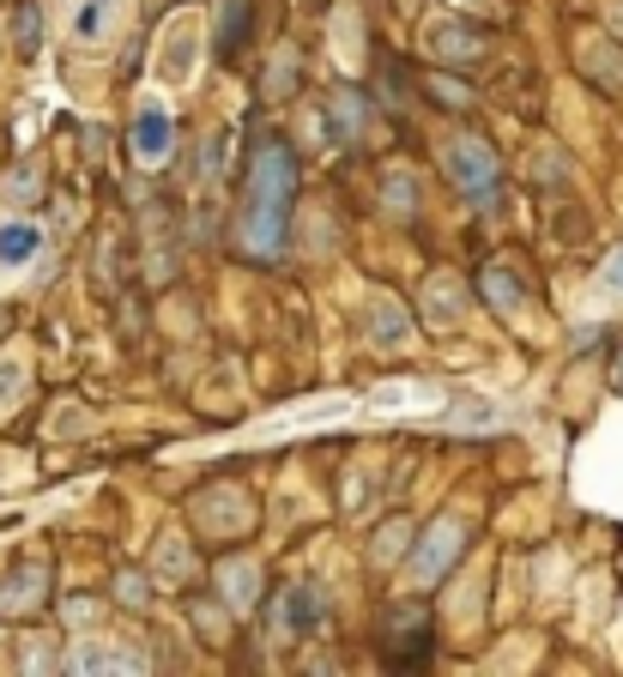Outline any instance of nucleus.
<instances>
[{"label":"nucleus","mask_w":623,"mask_h":677,"mask_svg":"<svg viewBox=\"0 0 623 677\" xmlns=\"http://www.w3.org/2000/svg\"><path fill=\"white\" fill-rule=\"evenodd\" d=\"M291 200H297V157L291 145L267 140L248 157V200H243V248L255 261H273L291 230Z\"/></svg>","instance_id":"f257e3e1"},{"label":"nucleus","mask_w":623,"mask_h":677,"mask_svg":"<svg viewBox=\"0 0 623 677\" xmlns=\"http://www.w3.org/2000/svg\"><path fill=\"white\" fill-rule=\"evenodd\" d=\"M448 176H455V188L472 200L479 212H491L496 200H503V188H496V152L479 140V133H460L455 145H448Z\"/></svg>","instance_id":"f03ea898"},{"label":"nucleus","mask_w":623,"mask_h":677,"mask_svg":"<svg viewBox=\"0 0 623 677\" xmlns=\"http://www.w3.org/2000/svg\"><path fill=\"white\" fill-rule=\"evenodd\" d=\"M169 145H176V121H169V109L157 97H145L140 116H133V157L140 164H164Z\"/></svg>","instance_id":"7ed1b4c3"},{"label":"nucleus","mask_w":623,"mask_h":677,"mask_svg":"<svg viewBox=\"0 0 623 677\" xmlns=\"http://www.w3.org/2000/svg\"><path fill=\"white\" fill-rule=\"evenodd\" d=\"M430 55L436 61H479L484 31H472L467 19H442V25H430Z\"/></svg>","instance_id":"20e7f679"},{"label":"nucleus","mask_w":623,"mask_h":677,"mask_svg":"<svg viewBox=\"0 0 623 677\" xmlns=\"http://www.w3.org/2000/svg\"><path fill=\"white\" fill-rule=\"evenodd\" d=\"M460 545H467V538H460V526L455 521H436V526H430V545L418 550V562H412V574H418V581H436V574L460 557Z\"/></svg>","instance_id":"39448f33"},{"label":"nucleus","mask_w":623,"mask_h":677,"mask_svg":"<svg viewBox=\"0 0 623 677\" xmlns=\"http://www.w3.org/2000/svg\"><path fill=\"white\" fill-rule=\"evenodd\" d=\"M37 248H43V230L37 224H0V266H13V273H25L31 261H37Z\"/></svg>","instance_id":"423d86ee"},{"label":"nucleus","mask_w":623,"mask_h":677,"mask_svg":"<svg viewBox=\"0 0 623 677\" xmlns=\"http://www.w3.org/2000/svg\"><path fill=\"white\" fill-rule=\"evenodd\" d=\"M188 73H195V19H183V25L169 31V43H164V79L169 85H183Z\"/></svg>","instance_id":"0eeeda50"},{"label":"nucleus","mask_w":623,"mask_h":677,"mask_svg":"<svg viewBox=\"0 0 623 677\" xmlns=\"http://www.w3.org/2000/svg\"><path fill=\"white\" fill-rule=\"evenodd\" d=\"M13 55H19V61H37V55H43V13L31 7V0H19V7H13Z\"/></svg>","instance_id":"6e6552de"},{"label":"nucleus","mask_w":623,"mask_h":677,"mask_svg":"<svg viewBox=\"0 0 623 677\" xmlns=\"http://www.w3.org/2000/svg\"><path fill=\"white\" fill-rule=\"evenodd\" d=\"M109 19H116V0H79V13H73V37L79 43H97L109 31Z\"/></svg>","instance_id":"1a4fd4ad"},{"label":"nucleus","mask_w":623,"mask_h":677,"mask_svg":"<svg viewBox=\"0 0 623 677\" xmlns=\"http://www.w3.org/2000/svg\"><path fill=\"white\" fill-rule=\"evenodd\" d=\"M484 302L503 314H520V278L508 273V266H491V273H484Z\"/></svg>","instance_id":"9d476101"},{"label":"nucleus","mask_w":623,"mask_h":677,"mask_svg":"<svg viewBox=\"0 0 623 677\" xmlns=\"http://www.w3.org/2000/svg\"><path fill=\"white\" fill-rule=\"evenodd\" d=\"M369 333H376V345H405V314L388 297H376L369 302Z\"/></svg>","instance_id":"9b49d317"},{"label":"nucleus","mask_w":623,"mask_h":677,"mask_svg":"<svg viewBox=\"0 0 623 677\" xmlns=\"http://www.w3.org/2000/svg\"><path fill=\"white\" fill-rule=\"evenodd\" d=\"M357 128H364V97L333 92V140H357Z\"/></svg>","instance_id":"f8f14e48"},{"label":"nucleus","mask_w":623,"mask_h":677,"mask_svg":"<svg viewBox=\"0 0 623 677\" xmlns=\"http://www.w3.org/2000/svg\"><path fill=\"white\" fill-rule=\"evenodd\" d=\"M285 617H291V629H315V623H321V599H315V586L309 581H297V586H291V599H285Z\"/></svg>","instance_id":"ddd939ff"},{"label":"nucleus","mask_w":623,"mask_h":677,"mask_svg":"<svg viewBox=\"0 0 623 677\" xmlns=\"http://www.w3.org/2000/svg\"><path fill=\"white\" fill-rule=\"evenodd\" d=\"M430 321L436 326L460 321V285L455 278H436V285H430Z\"/></svg>","instance_id":"4468645a"},{"label":"nucleus","mask_w":623,"mask_h":677,"mask_svg":"<svg viewBox=\"0 0 623 677\" xmlns=\"http://www.w3.org/2000/svg\"><path fill=\"white\" fill-rule=\"evenodd\" d=\"M73 665L79 672H116V665L121 672H140V660H128V653H116V648H85Z\"/></svg>","instance_id":"2eb2a0df"},{"label":"nucleus","mask_w":623,"mask_h":677,"mask_svg":"<svg viewBox=\"0 0 623 677\" xmlns=\"http://www.w3.org/2000/svg\"><path fill=\"white\" fill-rule=\"evenodd\" d=\"M381 188H388V206L400 212V218H412V212H418V182L405 176V169H400V176H388Z\"/></svg>","instance_id":"dca6fc26"},{"label":"nucleus","mask_w":623,"mask_h":677,"mask_svg":"<svg viewBox=\"0 0 623 677\" xmlns=\"http://www.w3.org/2000/svg\"><path fill=\"white\" fill-rule=\"evenodd\" d=\"M19 388H25V369L0 364V412H7V405H19Z\"/></svg>","instance_id":"f3484780"},{"label":"nucleus","mask_w":623,"mask_h":677,"mask_svg":"<svg viewBox=\"0 0 623 677\" xmlns=\"http://www.w3.org/2000/svg\"><path fill=\"white\" fill-rule=\"evenodd\" d=\"M121 599H128V605H145V586H140V574H121Z\"/></svg>","instance_id":"a211bd4d"},{"label":"nucleus","mask_w":623,"mask_h":677,"mask_svg":"<svg viewBox=\"0 0 623 677\" xmlns=\"http://www.w3.org/2000/svg\"><path fill=\"white\" fill-rule=\"evenodd\" d=\"M606 285H611V290H623V248L606 261Z\"/></svg>","instance_id":"6ab92c4d"},{"label":"nucleus","mask_w":623,"mask_h":677,"mask_svg":"<svg viewBox=\"0 0 623 677\" xmlns=\"http://www.w3.org/2000/svg\"><path fill=\"white\" fill-rule=\"evenodd\" d=\"M618 388H623V357H618Z\"/></svg>","instance_id":"aec40b11"}]
</instances>
